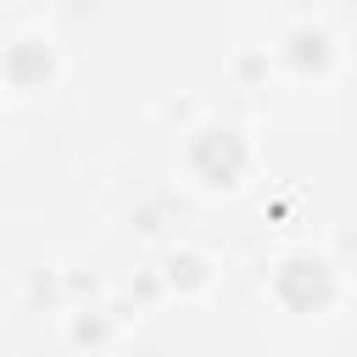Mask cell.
I'll use <instances>...</instances> for the list:
<instances>
[{
  "instance_id": "obj_1",
  "label": "cell",
  "mask_w": 357,
  "mask_h": 357,
  "mask_svg": "<svg viewBox=\"0 0 357 357\" xmlns=\"http://www.w3.org/2000/svg\"><path fill=\"white\" fill-rule=\"evenodd\" d=\"M190 162H195V173H201V178H212V184H229V178L240 173V162H245V145H240L234 134L212 128V134H201V139H195Z\"/></svg>"
},
{
  "instance_id": "obj_2",
  "label": "cell",
  "mask_w": 357,
  "mask_h": 357,
  "mask_svg": "<svg viewBox=\"0 0 357 357\" xmlns=\"http://www.w3.org/2000/svg\"><path fill=\"white\" fill-rule=\"evenodd\" d=\"M279 296H284L290 307H324V301H329V273H324V262H290V268L279 273Z\"/></svg>"
}]
</instances>
